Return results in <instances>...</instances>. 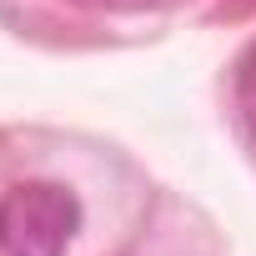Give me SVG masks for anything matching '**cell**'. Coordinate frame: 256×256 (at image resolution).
I'll return each mask as SVG.
<instances>
[{"label": "cell", "instance_id": "1", "mask_svg": "<svg viewBox=\"0 0 256 256\" xmlns=\"http://www.w3.org/2000/svg\"><path fill=\"white\" fill-rule=\"evenodd\" d=\"M80 226V196L60 181H16L0 196V256H70Z\"/></svg>", "mask_w": 256, "mask_h": 256}, {"label": "cell", "instance_id": "2", "mask_svg": "<svg viewBox=\"0 0 256 256\" xmlns=\"http://www.w3.org/2000/svg\"><path fill=\"white\" fill-rule=\"evenodd\" d=\"M236 110H241V126L251 131V141H256V46L246 50V60L236 70Z\"/></svg>", "mask_w": 256, "mask_h": 256}, {"label": "cell", "instance_id": "3", "mask_svg": "<svg viewBox=\"0 0 256 256\" xmlns=\"http://www.w3.org/2000/svg\"><path fill=\"white\" fill-rule=\"evenodd\" d=\"M70 6H86V10H156V6H171V0H70Z\"/></svg>", "mask_w": 256, "mask_h": 256}]
</instances>
